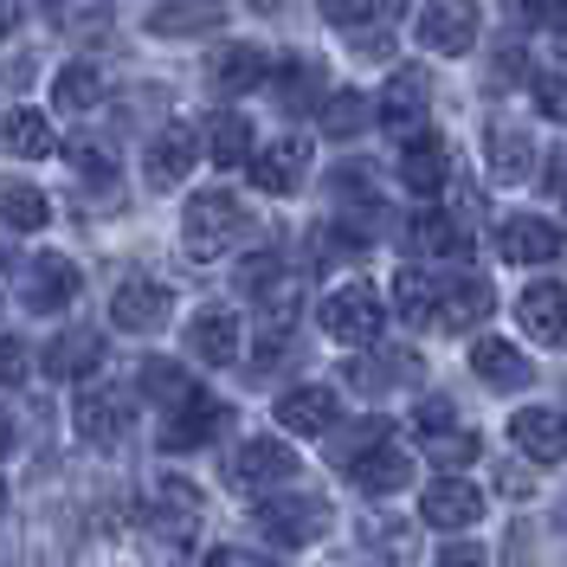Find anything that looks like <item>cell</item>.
I'll return each instance as SVG.
<instances>
[{
    "instance_id": "6da1fadb",
    "label": "cell",
    "mask_w": 567,
    "mask_h": 567,
    "mask_svg": "<svg viewBox=\"0 0 567 567\" xmlns=\"http://www.w3.org/2000/svg\"><path fill=\"white\" fill-rule=\"evenodd\" d=\"M239 233H246V207H239V194H226V187L194 194V200H187V213H181L187 258H219V251L233 246Z\"/></svg>"
},
{
    "instance_id": "7a4b0ae2",
    "label": "cell",
    "mask_w": 567,
    "mask_h": 567,
    "mask_svg": "<svg viewBox=\"0 0 567 567\" xmlns=\"http://www.w3.org/2000/svg\"><path fill=\"white\" fill-rule=\"evenodd\" d=\"M381 317H388V303L374 297V284H336L329 297H322V336L329 342H349V349H368L374 336H381Z\"/></svg>"
},
{
    "instance_id": "3957f363",
    "label": "cell",
    "mask_w": 567,
    "mask_h": 567,
    "mask_svg": "<svg viewBox=\"0 0 567 567\" xmlns=\"http://www.w3.org/2000/svg\"><path fill=\"white\" fill-rule=\"evenodd\" d=\"M329 503H322L317 491H297V496H271V503H258V529L271 535V542H284V548H310V542H322L329 535Z\"/></svg>"
},
{
    "instance_id": "277c9868",
    "label": "cell",
    "mask_w": 567,
    "mask_h": 567,
    "mask_svg": "<svg viewBox=\"0 0 567 567\" xmlns=\"http://www.w3.org/2000/svg\"><path fill=\"white\" fill-rule=\"evenodd\" d=\"M297 477V452L278 445V439H246L233 458H226V484L233 491H278Z\"/></svg>"
},
{
    "instance_id": "5b68a950",
    "label": "cell",
    "mask_w": 567,
    "mask_h": 567,
    "mask_svg": "<svg viewBox=\"0 0 567 567\" xmlns=\"http://www.w3.org/2000/svg\"><path fill=\"white\" fill-rule=\"evenodd\" d=\"M420 45L439 59H464L477 45V0H425Z\"/></svg>"
},
{
    "instance_id": "8992f818",
    "label": "cell",
    "mask_w": 567,
    "mask_h": 567,
    "mask_svg": "<svg viewBox=\"0 0 567 567\" xmlns=\"http://www.w3.org/2000/svg\"><path fill=\"white\" fill-rule=\"evenodd\" d=\"M219 432H226V400L187 393L175 413H168V425H162V445H168V452H200V445H213Z\"/></svg>"
},
{
    "instance_id": "52a82bcc",
    "label": "cell",
    "mask_w": 567,
    "mask_h": 567,
    "mask_svg": "<svg viewBox=\"0 0 567 567\" xmlns=\"http://www.w3.org/2000/svg\"><path fill=\"white\" fill-rule=\"evenodd\" d=\"M110 322H116V329H130V336H155V329L168 322V284L123 278V284H116V297H110Z\"/></svg>"
},
{
    "instance_id": "ba28073f",
    "label": "cell",
    "mask_w": 567,
    "mask_h": 567,
    "mask_svg": "<svg viewBox=\"0 0 567 567\" xmlns=\"http://www.w3.org/2000/svg\"><path fill=\"white\" fill-rule=\"evenodd\" d=\"M477 516H484V496L471 491L464 477H432V484H425V496H420V523L425 529L452 535V529H471Z\"/></svg>"
},
{
    "instance_id": "9c48e42d",
    "label": "cell",
    "mask_w": 567,
    "mask_h": 567,
    "mask_svg": "<svg viewBox=\"0 0 567 567\" xmlns=\"http://www.w3.org/2000/svg\"><path fill=\"white\" fill-rule=\"evenodd\" d=\"M336 420H342V400H336V388H322V381L290 388L278 400V425L297 432V439H322V432H336Z\"/></svg>"
},
{
    "instance_id": "30bf717a",
    "label": "cell",
    "mask_w": 567,
    "mask_h": 567,
    "mask_svg": "<svg viewBox=\"0 0 567 567\" xmlns=\"http://www.w3.org/2000/svg\"><path fill=\"white\" fill-rule=\"evenodd\" d=\"M509 445L535 464H561L567 458V420L555 406H523V413L509 420Z\"/></svg>"
},
{
    "instance_id": "8fae6325",
    "label": "cell",
    "mask_w": 567,
    "mask_h": 567,
    "mask_svg": "<svg viewBox=\"0 0 567 567\" xmlns=\"http://www.w3.org/2000/svg\"><path fill=\"white\" fill-rule=\"evenodd\" d=\"M425 110H432V91H425V71H400L381 97V130H393L400 142L425 136Z\"/></svg>"
},
{
    "instance_id": "7c38bea8",
    "label": "cell",
    "mask_w": 567,
    "mask_h": 567,
    "mask_svg": "<svg viewBox=\"0 0 567 567\" xmlns=\"http://www.w3.org/2000/svg\"><path fill=\"white\" fill-rule=\"evenodd\" d=\"M71 297H78V265L59 258V251H39L27 265V310L33 317H59Z\"/></svg>"
},
{
    "instance_id": "4fadbf2b",
    "label": "cell",
    "mask_w": 567,
    "mask_h": 567,
    "mask_svg": "<svg viewBox=\"0 0 567 567\" xmlns=\"http://www.w3.org/2000/svg\"><path fill=\"white\" fill-rule=\"evenodd\" d=\"M496 251L509 265H548L561 251V233L548 219H535V213H509V219H496Z\"/></svg>"
},
{
    "instance_id": "5bb4252c",
    "label": "cell",
    "mask_w": 567,
    "mask_h": 567,
    "mask_svg": "<svg viewBox=\"0 0 567 567\" xmlns=\"http://www.w3.org/2000/svg\"><path fill=\"white\" fill-rule=\"evenodd\" d=\"M130 425H136V400L123 388H97V393L78 400V432H84L91 445H116Z\"/></svg>"
},
{
    "instance_id": "9a60e30c",
    "label": "cell",
    "mask_w": 567,
    "mask_h": 567,
    "mask_svg": "<svg viewBox=\"0 0 567 567\" xmlns=\"http://www.w3.org/2000/svg\"><path fill=\"white\" fill-rule=\"evenodd\" d=\"M187 354H194V361H207V368L239 361V317H233L226 303L200 310V317L187 322Z\"/></svg>"
},
{
    "instance_id": "2e32d148",
    "label": "cell",
    "mask_w": 567,
    "mask_h": 567,
    "mask_svg": "<svg viewBox=\"0 0 567 567\" xmlns=\"http://www.w3.org/2000/svg\"><path fill=\"white\" fill-rule=\"evenodd\" d=\"M194 155H200V136L194 130H181V123H168L162 136L148 142V187H181V181L194 175Z\"/></svg>"
},
{
    "instance_id": "e0dca14e",
    "label": "cell",
    "mask_w": 567,
    "mask_h": 567,
    "mask_svg": "<svg viewBox=\"0 0 567 567\" xmlns=\"http://www.w3.org/2000/svg\"><path fill=\"white\" fill-rule=\"evenodd\" d=\"M491 310H496V290L477 278V271L439 284V322H445V329H477Z\"/></svg>"
},
{
    "instance_id": "ac0fdd59",
    "label": "cell",
    "mask_w": 567,
    "mask_h": 567,
    "mask_svg": "<svg viewBox=\"0 0 567 567\" xmlns=\"http://www.w3.org/2000/svg\"><path fill=\"white\" fill-rule=\"evenodd\" d=\"M310 168V142L284 136V142H265L258 155H251V187H265V194H290L297 181Z\"/></svg>"
},
{
    "instance_id": "d6986e66",
    "label": "cell",
    "mask_w": 567,
    "mask_h": 567,
    "mask_svg": "<svg viewBox=\"0 0 567 567\" xmlns=\"http://www.w3.org/2000/svg\"><path fill=\"white\" fill-rule=\"evenodd\" d=\"M516 322H523V329H529L535 342H561L567 336V290L561 284H529V290H523V297H516Z\"/></svg>"
},
{
    "instance_id": "ffe728a7",
    "label": "cell",
    "mask_w": 567,
    "mask_h": 567,
    "mask_svg": "<svg viewBox=\"0 0 567 567\" xmlns=\"http://www.w3.org/2000/svg\"><path fill=\"white\" fill-rule=\"evenodd\" d=\"M226 20V0H162L148 13V33L155 39H194V33H213Z\"/></svg>"
},
{
    "instance_id": "44dd1931",
    "label": "cell",
    "mask_w": 567,
    "mask_h": 567,
    "mask_svg": "<svg viewBox=\"0 0 567 567\" xmlns=\"http://www.w3.org/2000/svg\"><path fill=\"white\" fill-rule=\"evenodd\" d=\"M445 181H452V155H445L439 136H420L400 148V187L406 194H439Z\"/></svg>"
},
{
    "instance_id": "7402d4cb",
    "label": "cell",
    "mask_w": 567,
    "mask_h": 567,
    "mask_svg": "<svg viewBox=\"0 0 567 567\" xmlns=\"http://www.w3.org/2000/svg\"><path fill=\"white\" fill-rule=\"evenodd\" d=\"M471 368H477V381H484V388H503V393H523L535 381L529 354L509 349V342H477V349H471Z\"/></svg>"
},
{
    "instance_id": "603a6c76",
    "label": "cell",
    "mask_w": 567,
    "mask_h": 567,
    "mask_svg": "<svg viewBox=\"0 0 567 567\" xmlns=\"http://www.w3.org/2000/svg\"><path fill=\"white\" fill-rule=\"evenodd\" d=\"M200 142H207V155L219 162V168H239V162L251 168V155H258V148H251V123L239 116V110H213Z\"/></svg>"
},
{
    "instance_id": "cb8c5ba5",
    "label": "cell",
    "mask_w": 567,
    "mask_h": 567,
    "mask_svg": "<svg viewBox=\"0 0 567 567\" xmlns=\"http://www.w3.org/2000/svg\"><path fill=\"white\" fill-rule=\"evenodd\" d=\"M104 361V336L84 322V329H65L52 349H45V374H59V381H78V374H91Z\"/></svg>"
},
{
    "instance_id": "d4e9b609",
    "label": "cell",
    "mask_w": 567,
    "mask_h": 567,
    "mask_svg": "<svg viewBox=\"0 0 567 567\" xmlns=\"http://www.w3.org/2000/svg\"><path fill=\"white\" fill-rule=\"evenodd\" d=\"M265 78H271V59L258 45H226L213 59V91H265Z\"/></svg>"
},
{
    "instance_id": "484cf974",
    "label": "cell",
    "mask_w": 567,
    "mask_h": 567,
    "mask_svg": "<svg viewBox=\"0 0 567 567\" xmlns=\"http://www.w3.org/2000/svg\"><path fill=\"white\" fill-rule=\"evenodd\" d=\"M0 142H7L20 162H45V155H59V136H52V123H45L39 110H7Z\"/></svg>"
},
{
    "instance_id": "4316f807",
    "label": "cell",
    "mask_w": 567,
    "mask_h": 567,
    "mask_svg": "<svg viewBox=\"0 0 567 567\" xmlns=\"http://www.w3.org/2000/svg\"><path fill=\"white\" fill-rule=\"evenodd\" d=\"M0 219H7L13 233H39V226L52 219V200L39 194L33 181H20V175H0Z\"/></svg>"
},
{
    "instance_id": "83f0119b",
    "label": "cell",
    "mask_w": 567,
    "mask_h": 567,
    "mask_svg": "<svg viewBox=\"0 0 567 567\" xmlns=\"http://www.w3.org/2000/svg\"><path fill=\"white\" fill-rule=\"evenodd\" d=\"M349 477H354V491H368V496H393V491H406V477H413V458H406L400 445H381L374 458L354 464Z\"/></svg>"
},
{
    "instance_id": "f1b7e54d",
    "label": "cell",
    "mask_w": 567,
    "mask_h": 567,
    "mask_svg": "<svg viewBox=\"0 0 567 567\" xmlns=\"http://www.w3.org/2000/svg\"><path fill=\"white\" fill-rule=\"evenodd\" d=\"M484 148H491V175H503V181H529V168H535V142H529V130L491 123Z\"/></svg>"
},
{
    "instance_id": "f546056e",
    "label": "cell",
    "mask_w": 567,
    "mask_h": 567,
    "mask_svg": "<svg viewBox=\"0 0 567 567\" xmlns=\"http://www.w3.org/2000/svg\"><path fill=\"white\" fill-rule=\"evenodd\" d=\"M368 123H381V104H368V91H336V97H329V104H322V136H361V130H368Z\"/></svg>"
},
{
    "instance_id": "4dcf8cb0",
    "label": "cell",
    "mask_w": 567,
    "mask_h": 567,
    "mask_svg": "<svg viewBox=\"0 0 567 567\" xmlns=\"http://www.w3.org/2000/svg\"><path fill=\"white\" fill-rule=\"evenodd\" d=\"M406 239L425 251V258H464V226L452 219V213H420L413 226H406Z\"/></svg>"
},
{
    "instance_id": "1f68e13d",
    "label": "cell",
    "mask_w": 567,
    "mask_h": 567,
    "mask_svg": "<svg viewBox=\"0 0 567 567\" xmlns=\"http://www.w3.org/2000/svg\"><path fill=\"white\" fill-rule=\"evenodd\" d=\"M97 97H104V78H97V65H65L59 78H52V104L71 110V116H84V110H97Z\"/></svg>"
},
{
    "instance_id": "d6a6232c",
    "label": "cell",
    "mask_w": 567,
    "mask_h": 567,
    "mask_svg": "<svg viewBox=\"0 0 567 567\" xmlns=\"http://www.w3.org/2000/svg\"><path fill=\"white\" fill-rule=\"evenodd\" d=\"M381 445H393L388 420H354L349 432H336V452H329V458H336V471H354L361 458H374Z\"/></svg>"
},
{
    "instance_id": "836d02e7",
    "label": "cell",
    "mask_w": 567,
    "mask_h": 567,
    "mask_svg": "<svg viewBox=\"0 0 567 567\" xmlns=\"http://www.w3.org/2000/svg\"><path fill=\"white\" fill-rule=\"evenodd\" d=\"M393 303H400L406 322H439V278H425L420 265H406L393 278Z\"/></svg>"
},
{
    "instance_id": "e575fe53",
    "label": "cell",
    "mask_w": 567,
    "mask_h": 567,
    "mask_svg": "<svg viewBox=\"0 0 567 567\" xmlns=\"http://www.w3.org/2000/svg\"><path fill=\"white\" fill-rule=\"evenodd\" d=\"M155 496H162V523H168L175 535L200 523V491H194V484H181V477H162V484H155Z\"/></svg>"
},
{
    "instance_id": "d590c367",
    "label": "cell",
    "mask_w": 567,
    "mask_h": 567,
    "mask_svg": "<svg viewBox=\"0 0 567 567\" xmlns=\"http://www.w3.org/2000/svg\"><path fill=\"white\" fill-rule=\"evenodd\" d=\"M425 452H432V464H439V477H452V471H464V464L484 452V439H477V432H445V439H432Z\"/></svg>"
},
{
    "instance_id": "8d00e7d4",
    "label": "cell",
    "mask_w": 567,
    "mask_h": 567,
    "mask_svg": "<svg viewBox=\"0 0 567 567\" xmlns=\"http://www.w3.org/2000/svg\"><path fill=\"white\" fill-rule=\"evenodd\" d=\"M368 548H381V561L406 567V561H413V529H393V523H368Z\"/></svg>"
},
{
    "instance_id": "74e56055",
    "label": "cell",
    "mask_w": 567,
    "mask_h": 567,
    "mask_svg": "<svg viewBox=\"0 0 567 567\" xmlns=\"http://www.w3.org/2000/svg\"><path fill=\"white\" fill-rule=\"evenodd\" d=\"M413 374H420L413 354H388L381 368H354V388H393V381H413Z\"/></svg>"
},
{
    "instance_id": "f35d334b",
    "label": "cell",
    "mask_w": 567,
    "mask_h": 567,
    "mask_svg": "<svg viewBox=\"0 0 567 567\" xmlns=\"http://www.w3.org/2000/svg\"><path fill=\"white\" fill-rule=\"evenodd\" d=\"M509 13H516L523 27H542V33L567 27V0H509Z\"/></svg>"
},
{
    "instance_id": "ab89813d",
    "label": "cell",
    "mask_w": 567,
    "mask_h": 567,
    "mask_svg": "<svg viewBox=\"0 0 567 567\" xmlns=\"http://www.w3.org/2000/svg\"><path fill=\"white\" fill-rule=\"evenodd\" d=\"M535 110H542L548 123H567V78H561V71L535 78Z\"/></svg>"
},
{
    "instance_id": "60d3db41",
    "label": "cell",
    "mask_w": 567,
    "mask_h": 567,
    "mask_svg": "<svg viewBox=\"0 0 567 567\" xmlns=\"http://www.w3.org/2000/svg\"><path fill=\"white\" fill-rule=\"evenodd\" d=\"M142 388H155V393H168V406H181V400H187V381H181V368H168V361H148V368H142Z\"/></svg>"
},
{
    "instance_id": "b9f144b4",
    "label": "cell",
    "mask_w": 567,
    "mask_h": 567,
    "mask_svg": "<svg viewBox=\"0 0 567 567\" xmlns=\"http://www.w3.org/2000/svg\"><path fill=\"white\" fill-rule=\"evenodd\" d=\"M27 368H33V361H27V342H20V336H0V388H20Z\"/></svg>"
},
{
    "instance_id": "7bdbcfd3",
    "label": "cell",
    "mask_w": 567,
    "mask_h": 567,
    "mask_svg": "<svg viewBox=\"0 0 567 567\" xmlns=\"http://www.w3.org/2000/svg\"><path fill=\"white\" fill-rule=\"evenodd\" d=\"M65 155H71V168H78V175H97V181H110V175H116L110 148H91V142H71Z\"/></svg>"
},
{
    "instance_id": "ee69618b",
    "label": "cell",
    "mask_w": 567,
    "mask_h": 567,
    "mask_svg": "<svg viewBox=\"0 0 567 567\" xmlns=\"http://www.w3.org/2000/svg\"><path fill=\"white\" fill-rule=\"evenodd\" d=\"M200 567H278L271 555H246V548H207Z\"/></svg>"
},
{
    "instance_id": "f6af8a7d",
    "label": "cell",
    "mask_w": 567,
    "mask_h": 567,
    "mask_svg": "<svg viewBox=\"0 0 567 567\" xmlns=\"http://www.w3.org/2000/svg\"><path fill=\"white\" fill-rule=\"evenodd\" d=\"M413 425H420L425 439H445V425H452V406H439V400H432V406H420V413H413Z\"/></svg>"
},
{
    "instance_id": "bcb514c9",
    "label": "cell",
    "mask_w": 567,
    "mask_h": 567,
    "mask_svg": "<svg viewBox=\"0 0 567 567\" xmlns=\"http://www.w3.org/2000/svg\"><path fill=\"white\" fill-rule=\"evenodd\" d=\"M439 567H484V548H477V542H452V548L439 555Z\"/></svg>"
},
{
    "instance_id": "7dc6e473",
    "label": "cell",
    "mask_w": 567,
    "mask_h": 567,
    "mask_svg": "<svg viewBox=\"0 0 567 567\" xmlns=\"http://www.w3.org/2000/svg\"><path fill=\"white\" fill-rule=\"evenodd\" d=\"M20 20H27V0H0V39L20 33Z\"/></svg>"
},
{
    "instance_id": "c3c4849f",
    "label": "cell",
    "mask_w": 567,
    "mask_h": 567,
    "mask_svg": "<svg viewBox=\"0 0 567 567\" xmlns=\"http://www.w3.org/2000/svg\"><path fill=\"white\" fill-rule=\"evenodd\" d=\"M251 7H265V13H271V7H278V0H251Z\"/></svg>"
},
{
    "instance_id": "681fc988",
    "label": "cell",
    "mask_w": 567,
    "mask_h": 567,
    "mask_svg": "<svg viewBox=\"0 0 567 567\" xmlns=\"http://www.w3.org/2000/svg\"><path fill=\"white\" fill-rule=\"evenodd\" d=\"M0 452H7V420H0Z\"/></svg>"
},
{
    "instance_id": "f907efd6",
    "label": "cell",
    "mask_w": 567,
    "mask_h": 567,
    "mask_svg": "<svg viewBox=\"0 0 567 567\" xmlns=\"http://www.w3.org/2000/svg\"><path fill=\"white\" fill-rule=\"evenodd\" d=\"M0 509H7V484H0Z\"/></svg>"
},
{
    "instance_id": "816d5d0a",
    "label": "cell",
    "mask_w": 567,
    "mask_h": 567,
    "mask_svg": "<svg viewBox=\"0 0 567 567\" xmlns=\"http://www.w3.org/2000/svg\"><path fill=\"white\" fill-rule=\"evenodd\" d=\"M0 265H7V251H0Z\"/></svg>"
}]
</instances>
